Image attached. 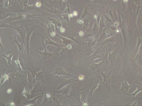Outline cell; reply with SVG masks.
I'll list each match as a JSON object with an SVG mask.
<instances>
[{
    "mask_svg": "<svg viewBox=\"0 0 142 106\" xmlns=\"http://www.w3.org/2000/svg\"><path fill=\"white\" fill-rule=\"evenodd\" d=\"M44 14H31L26 13H16L13 18V21L19 20L20 22H27L35 20L34 19L39 18L37 16L44 15Z\"/></svg>",
    "mask_w": 142,
    "mask_h": 106,
    "instance_id": "obj_1",
    "label": "cell"
},
{
    "mask_svg": "<svg viewBox=\"0 0 142 106\" xmlns=\"http://www.w3.org/2000/svg\"><path fill=\"white\" fill-rule=\"evenodd\" d=\"M121 76L122 81L121 87L119 89L116 91L115 93L117 95H127L128 94V91L130 88L135 87V85L132 86L134 85V84L131 85H129L127 81L126 78H123L122 75H121Z\"/></svg>",
    "mask_w": 142,
    "mask_h": 106,
    "instance_id": "obj_2",
    "label": "cell"
},
{
    "mask_svg": "<svg viewBox=\"0 0 142 106\" xmlns=\"http://www.w3.org/2000/svg\"><path fill=\"white\" fill-rule=\"evenodd\" d=\"M10 25L15 29L20 36L21 39H22L24 44L25 45L26 35V29L23 27V23H22L20 26H17L14 24L13 23H10Z\"/></svg>",
    "mask_w": 142,
    "mask_h": 106,
    "instance_id": "obj_3",
    "label": "cell"
},
{
    "mask_svg": "<svg viewBox=\"0 0 142 106\" xmlns=\"http://www.w3.org/2000/svg\"><path fill=\"white\" fill-rule=\"evenodd\" d=\"M25 24L26 25V41H25V44L26 46V50L28 54V55L29 56V51L30 50L29 41H30L31 35L34 30L36 28H39L40 26L39 25H35L30 27L27 26L26 24Z\"/></svg>",
    "mask_w": 142,
    "mask_h": 106,
    "instance_id": "obj_4",
    "label": "cell"
},
{
    "mask_svg": "<svg viewBox=\"0 0 142 106\" xmlns=\"http://www.w3.org/2000/svg\"><path fill=\"white\" fill-rule=\"evenodd\" d=\"M39 34L41 37L42 43V44L43 45L44 47V51L43 52H41L38 51L37 49H36V51L37 52V53H39L40 55H41V60L40 61H45L46 60V59L49 57H53L55 56V55H56V54H53L49 52L48 51H47L45 48V44L44 43L43 39L44 37V35H42V34L40 33H39Z\"/></svg>",
    "mask_w": 142,
    "mask_h": 106,
    "instance_id": "obj_5",
    "label": "cell"
},
{
    "mask_svg": "<svg viewBox=\"0 0 142 106\" xmlns=\"http://www.w3.org/2000/svg\"><path fill=\"white\" fill-rule=\"evenodd\" d=\"M8 9L3 6L0 4V21L7 18L11 17L14 16L16 13H12L9 11Z\"/></svg>",
    "mask_w": 142,
    "mask_h": 106,
    "instance_id": "obj_6",
    "label": "cell"
},
{
    "mask_svg": "<svg viewBox=\"0 0 142 106\" xmlns=\"http://www.w3.org/2000/svg\"><path fill=\"white\" fill-rule=\"evenodd\" d=\"M14 35L13 36L12 34V37H10V40H12L15 43L16 45H17L18 48H19V51H18L19 53L22 55H24L25 56H26V50L25 49L24 46V44L22 39H21V44H19L18 42L17 39H16V35L14 34Z\"/></svg>",
    "mask_w": 142,
    "mask_h": 106,
    "instance_id": "obj_7",
    "label": "cell"
},
{
    "mask_svg": "<svg viewBox=\"0 0 142 106\" xmlns=\"http://www.w3.org/2000/svg\"><path fill=\"white\" fill-rule=\"evenodd\" d=\"M43 26L46 28L47 31L52 36H55V27L50 22L47 21H42Z\"/></svg>",
    "mask_w": 142,
    "mask_h": 106,
    "instance_id": "obj_8",
    "label": "cell"
},
{
    "mask_svg": "<svg viewBox=\"0 0 142 106\" xmlns=\"http://www.w3.org/2000/svg\"><path fill=\"white\" fill-rule=\"evenodd\" d=\"M135 87L137 88V89L136 91H135L134 93L132 94H127V95L128 96L130 97L131 98L132 102L135 101L136 99V96L140 91L142 90V84H139V85H135Z\"/></svg>",
    "mask_w": 142,
    "mask_h": 106,
    "instance_id": "obj_9",
    "label": "cell"
},
{
    "mask_svg": "<svg viewBox=\"0 0 142 106\" xmlns=\"http://www.w3.org/2000/svg\"><path fill=\"white\" fill-rule=\"evenodd\" d=\"M16 3L17 0H4L3 5L7 8L13 9V6L15 5Z\"/></svg>",
    "mask_w": 142,
    "mask_h": 106,
    "instance_id": "obj_10",
    "label": "cell"
},
{
    "mask_svg": "<svg viewBox=\"0 0 142 106\" xmlns=\"http://www.w3.org/2000/svg\"><path fill=\"white\" fill-rule=\"evenodd\" d=\"M53 72L52 74V75H56L57 76L58 75H69L61 67H56L51 71V72Z\"/></svg>",
    "mask_w": 142,
    "mask_h": 106,
    "instance_id": "obj_11",
    "label": "cell"
},
{
    "mask_svg": "<svg viewBox=\"0 0 142 106\" xmlns=\"http://www.w3.org/2000/svg\"><path fill=\"white\" fill-rule=\"evenodd\" d=\"M55 77L56 78H57L59 79V87L57 89H55V90H56L61 88L63 87L64 86L66 85L67 84L69 83V82L71 80L65 79L64 78H59V77H58L56 76Z\"/></svg>",
    "mask_w": 142,
    "mask_h": 106,
    "instance_id": "obj_12",
    "label": "cell"
},
{
    "mask_svg": "<svg viewBox=\"0 0 142 106\" xmlns=\"http://www.w3.org/2000/svg\"><path fill=\"white\" fill-rule=\"evenodd\" d=\"M45 65L43 69L42 70L39 72L36 73V78L35 79V80H39L41 79L42 81L43 80L44 76L45 73Z\"/></svg>",
    "mask_w": 142,
    "mask_h": 106,
    "instance_id": "obj_13",
    "label": "cell"
},
{
    "mask_svg": "<svg viewBox=\"0 0 142 106\" xmlns=\"http://www.w3.org/2000/svg\"><path fill=\"white\" fill-rule=\"evenodd\" d=\"M46 37L47 38V39H45L44 37V39L45 41V45H51L55 46L56 47H58L59 45V44H56V43L53 42L51 39L49 38L46 36Z\"/></svg>",
    "mask_w": 142,
    "mask_h": 106,
    "instance_id": "obj_14",
    "label": "cell"
},
{
    "mask_svg": "<svg viewBox=\"0 0 142 106\" xmlns=\"http://www.w3.org/2000/svg\"><path fill=\"white\" fill-rule=\"evenodd\" d=\"M138 71L139 72V74L134 84L135 83L139 84H142V69L140 68Z\"/></svg>",
    "mask_w": 142,
    "mask_h": 106,
    "instance_id": "obj_15",
    "label": "cell"
},
{
    "mask_svg": "<svg viewBox=\"0 0 142 106\" xmlns=\"http://www.w3.org/2000/svg\"><path fill=\"white\" fill-rule=\"evenodd\" d=\"M8 52L10 53V55L8 56H6L4 54H3L2 55L0 56H3L5 57L7 61H8L7 63L9 65L11 66V63L12 62V58L13 56V55L12 54L11 52L10 51H8Z\"/></svg>",
    "mask_w": 142,
    "mask_h": 106,
    "instance_id": "obj_16",
    "label": "cell"
},
{
    "mask_svg": "<svg viewBox=\"0 0 142 106\" xmlns=\"http://www.w3.org/2000/svg\"><path fill=\"white\" fill-rule=\"evenodd\" d=\"M8 75L6 74H4L2 75L1 78L0 80V85L1 84L3 85V84L4 82L5 81L7 80L8 79Z\"/></svg>",
    "mask_w": 142,
    "mask_h": 106,
    "instance_id": "obj_17",
    "label": "cell"
},
{
    "mask_svg": "<svg viewBox=\"0 0 142 106\" xmlns=\"http://www.w3.org/2000/svg\"><path fill=\"white\" fill-rule=\"evenodd\" d=\"M48 0H39V1L41 4L42 9L45 6H48L50 7L51 6V5H48Z\"/></svg>",
    "mask_w": 142,
    "mask_h": 106,
    "instance_id": "obj_18",
    "label": "cell"
},
{
    "mask_svg": "<svg viewBox=\"0 0 142 106\" xmlns=\"http://www.w3.org/2000/svg\"><path fill=\"white\" fill-rule=\"evenodd\" d=\"M142 100V97H140L139 98H136V101H140V100Z\"/></svg>",
    "mask_w": 142,
    "mask_h": 106,
    "instance_id": "obj_19",
    "label": "cell"
},
{
    "mask_svg": "<svg viewBox=\"0 0 142 106\" xmlns=\"http://www.w3.org/2000/svg\"><path fill=\"white\" fill-rule=\"evenodd\" d=\"M84 78V77L82 75H81L79 77V79L80 80H82Z\"/></svg>",
    "mask_w": 142,
    "mask_h": 106,
    "instance_id": "obj_20",
    "label": "cell"
},
{
    "mask_svg": "<svg viewBox=\"0 0 142 106\" xmlns=\"http://www.w3.org/2000/svg\"><path fill=\"white\" fill-rule=\"evenodd\" d=\"M12 92V90L11 89H9L7 90V92L8 93H10Z\"/></svg>",
    "mask_w": 142,
    "mask_h": 106,
    "instance_id": "obj_21",
    "label": "cell"
},
{
    "mask_svg": "<svg viewBox=\"0 0 142 106\" xmlns=\"http://www.w3.org/2000/svg\"><path fill=\"white\" fill-rule=\"evenodd\" d=\"M1 45H0V48H1V49L2 50V52H3V50H4V48H3V46H2V45L1 44Z\"/></svg>",
    "mask_w": 142,
    "mask_h": 106,
    "instance_id": "obj_22",
    "label": "cell"
},
{
    "mask_svg": "<svg viewBox=\"0 0 142 106\" xmlns=\"http://www.w3.org/2000/svg\"><path fill=\"white\" fill-rule=\"evenodd\" d=\"M60 31L61 32H64L65 31V29L63 28H61Z\"/></svg>",
    "mask_w": 142,
    "mask_h": 106,
    "instance_id": "obj_23",
    "label": "cell"
},
{
    "mask_svg": "<svg viewBox=\"0 0 142 106\" xmlns=\"http://www.w3.org/2000/svg\"><path fill=\"white\" fill-rule=\"evenodd\" d=\"M83 32H81L79 33V34L80 36H83Z\"/></svg>",
    "mask_w": 142,
    "mask_h": 106,
    "instance_id": "obj_24",
    "label": "cell"
},
{
    "mask_svg": "<svg viewBox=\"0 0 142 106\" xmlns=\"http://www.w3.org/2000/svg\"><path fill=\"white\" fill-rule=\"evenodd\" d=\"M74 14L75 16H76L77 15V12L76 11H75L74 12Z\"/></svg>",
    "mask_w": 142,
    "mask_h": 106,
    "instance_id": "obj_25",
    "label": "cell"
},
{
    "mask_svg": "<svg viewBox=\"0 0 142 106\" xmlns=\"http://www.w3.org/2000/svg\"><path fill=\"white\" fill-rule=\"evenodd\" d=\"M114 26H117L118 25V22H115L114 23Z\"/></svg>",
    "mask_w": 142,
    "mask_h": 106,
    "instance_id": "obj_26",
    "label": "cell"
},
{
    "mask_svg": "<svg viewBox=\"0 0 142 106\" xmlns=\"http://www.w3.org/2000/svg\"><path fill=\"white\" fill-rule=\"evenodd\" d=\"M46 97L47 98H49L50 97V95L48 94L46 95Z\"/></svg>",
    "mask_w": 142,
    "mask_h": 106,
    "instance_id": "obj_27",
    "label": "cell"
},
{
    "mask_svg": "<svg viewBox=\"0 0 142 106\" xmlns=\"http://www.w3.org/2000/svg\"><path fill=\"white\" fill-rule=\"evenodd\" d=\"M68 48H69V49H71V46L70 45H69L68 46Z\"/></svg>",
    "mask_w": 142,
    "mask_h": 106,
    "instance_id": "obj_28",
    "label": "cell"
},
{
    "mask_svg": "<svg viewBox=\"0 0 142 106\" xmlns=\"http://www.w3.org/2000/svg\"><path fill=\"white\" fill-rule=\"evenodd\" d=\"M69 16L70 17H73V15L72 14H70V15H69Z\"/></svg>",
    "mask_w": 142,
    "mask_h": 106,
    "instance_id": "obj_29",
    "label": "cell"
},
{
    "mask_svg": "<svg viewBox=\"0 0 142 106\" xmlns=\"http://www.w3.org/2000/svg\"><path fill=\"white\" fill-rule=\"evenodd\" d=\"M11 105L12 106H14V103H13V102H12V103H11Z\"/></svg>",
    "mask_w": 142,
    "mask_h": 106,
    "instance_id": "obj_30",
    "label": "cell"
},
{
    "mask_svg": "<svg viewBox=\"0 0 142 106\" xmlns=\"http://www.w3.org/2000/svg\"><path fill=\"white\" fill-rule=\"evenodd\" d=\"M79 22L81 23V24H82L83 23V21H80Z\"/></svg>",
    "mask_w": 142,
    "mask_h": 106,
    "instance_id": "obj_31",
    "label": "cell"
},
{
    "mask_svg": "<svg viewBox=\"0 0 142 106\" xmlns=\"http://www.w3.org/2000/svg\"><path fill=\"white\" fill-rule=\"evenodd\" d=\"M123 1L125 3H126L128 1V0H123Z\"/></svg>",
    "mask_w": 142,
    "mask_h": 106,
    "instance_id": "obj_32",
    "label": "cell"
},
{
    "mask_svg": "<svg viewBox=\"0 0 142 106\" xmlns=\"http://www.w3.org/2000/svg\"><path fill=\"white\" fill-rule=\"evenodd\" d=\"M94 18H97V16L96 15H95L94 16Z\"/></svg>",
    "mask_w": 142,
    "mask_h": 106,
    "instance_id": "obj_33",
    "label": "cell"
},
{
    "mask_svg": "<svg viewBox=\"0 0 142 106\" xmlns=\"http://www.w3.org/2000/svg\"><path fill=\"white\" fill-rule=\"evenodd\" d=\"M116 32H119V30H116Z\"/></svg>",
    "mask_w": 142,
    "mask_h": 106,
    "instance_id": "obj_34",
    "label": "cell"
},
{
    "mask_svg": "<svg viewBox=\"0 0 142 106\" xmlns=\"http://www.w3.org/2000/svg\"></svg>",
    "mask_w": 142,
    "mask_h": 106,
    "instance_id": "obj_35",
    "label": "cell"
}]
</instances>
